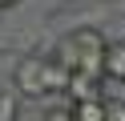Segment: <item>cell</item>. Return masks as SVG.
Masks as SVG:
<instances>
[{
  "label": "cell",
  "mask_w": 125,
  "mask_h": 121,
  "mask_svg": "<svg viewBox=\"0 0 125 121\" xmlns=\"http://www.w3.org/2000/svg\"><path fill=\"white\" fill-rule=\"evenodd\" d=\"M105 44L109 40L93 28H77L73 36L61 40L57 48V61L65 65L69 73H85V77H97L101 81V61H105Z\"/></svg>",
  "instance_id": "6da1fadb"
},
{
  "label": "cell",
  "mask_w": 125,
  "mask_h": 121,
  "mask_svg": "<svg viewBox=\"0 0 125 121\" xmlns=\"http://www.w3.org/2000/svg\"><path fill=\"white\" fill-rule=\"evenodd\" d=\"M16 97H44V56H24L12 73Z\"/></svg>",
  "instance_id": "7a4b0ae2"
},
{
  "label": "cell",
  "mask_w": 125,
  "mask_h": 121,
  "mask_svg": "<svg viewBox=\"0 0 125 121\" xmlns=\"http://www.w3.org/2000/svg\"><path fill=\"white\" fill-rule=\"evenodd\" d=\"M69 81H73V73H69L57 56H44V97H49V93L65 97L69 93Z\"/></svg>",
  "instance_id": "3957f363"
},
{
  "label": "cell",
  "mask_w": 125,
  "mask_h": 121,
  "mask_svg": "<svg viewBox=\"0 0 125 121\" xmlns=\"http://www.w3.org/2000/svg\"><path fill=\"white\" fill-rule=\"evenodd\" d=\"M97 97H101V81H97V77H85V73H73L65 101L77 105V101H97Z\"/></svg>",
  "instance_id": "277c9868"
},
{
  "label": "cell",
  "mask_w": 125,
  "mask_h": 121,
  "mask_svg": "<svg viewBox=\"0 0 125 121\" xmlns=\"http://www.w3.org/2000/svg\"><path fill=\"white\" fill-rule=\"evenodd\" d=\"M101 77H109V81H125V40H109V44H105Z\"/></svg>",
  "instance_id": "5b68a950"
},
{
  "label": "cell",
  "mask_w": 125,
  "mask_h": 121,
  "mask_svg": "<svg viewBox=\"0 0 125 121\" xmlns=\"http://www.w3.org/2000/svg\"><path fill=\"white\" fill-rule=\"evenodd\" d=\"M73 121H105V97H97V101H77L73 105Z\"/></svg>",
  "instance_id": "8992f818"
},
{
  "label": "cell",
  "mask_w": 125,
  "mask_h": 121,
  "mask_svg": "<svg viewBox=\"0 0 125 121\" xmlns=\"http://www.w3.org/2000/svg\"><path fill=\"white\" fill-rule=\"evenodd\" d=\"M20 113V97L16 93H0V121H16Z\"/></svg>",
  "instance_id": "52a82bcc"
},
{
  "label": "cell",
  "mask_w": 125,
  "mask_h": 121,
  "mask_svg": "<svg viewBox=\"0 0 125 121\" xmlns=\"http://www.w3.org/2000/svg\"><path fill=\"white\" fill-rule=\"evenodd\" d=\"M105 121H125V101L105 97Z\"/></svg>",
  "instance_id": "ba28073f"
},
{
  "label": "cell",
  "mask_w": 125,
  "mask_h": 121,
  "mask_svg": "<svg viewBox=\"0 0 125 121\" xmlns=\"http://www.w3.org/2000/svg\"><path fill=\"white\" fill-rule=\"evenodd\" d=\"M44 121H73V105H69V101L65 105H52V109L44 113Z\"/></svg>",
  "instance_id": "9c48e42d"
},
{
  "label": "cell",
  "mask_w": 125,
  "mask_h": 121,
  "mask_svg": "<svg viewBox=\"0 0 125 121\" xmlns=\"http://www.w3.org/2000/svg\"><path fill=\"white\" fill-rule=\"evenodd\" d=\"M12 4H20V0H0V12H4V8H12Z\"/></svg>",
  "instance_id": "30bf717a"
},
{
  "label": "cell",
  "mask_w": 125,
  "mask_h": 121,
  "mask_svg": "<svg viewBox=\"0 0 125 121\" xmlns=\"http://www.w3.org/2000/svg\"><path fill=\"white\" fill-rule=\"evenodd\" d=\"M121 85H125V81H121Z\"/></svg>",
  "instance_id": "8fae6325"
}]
</instances>
